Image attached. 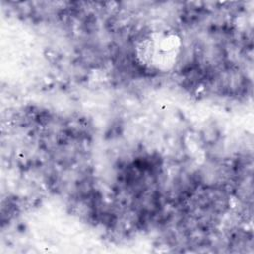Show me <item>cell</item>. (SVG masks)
<instances>
[{
    "mask_svg": "<svg viewBox=\"0 0 254 254\" xmlns=\"http://www.w3.org/2000/svg\"><path fill=\"white\" fill-rule=\"evenodd\" d=\"M180 43L173 34L156 32L145 38L138 47L141 63L150 68L167 70L176 64Z\"/></svg>",
    "mask_w": 254,
    "mask_h": 254,
    "instance_id": "obj_1",
    "label": "cell"
}]
</instances>
